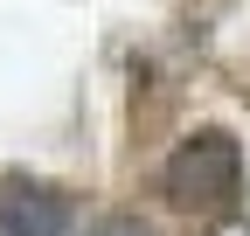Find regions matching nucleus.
I'll list each match as a JSON object with an SVG mask.
<instances>
[{"label":"nucleus","instance_id":"nucleus-1","mask_svg":"<svg viewBox=\"0 0 250 236\" xmlns=\"http://www.w3.org/2000/svg\"><path fill=\"white\" fill-rule=\"evenodd\" d=\"M160 188H167L174 209H188V216H229L243 201V146L229 132L181 139L167 153V167H160Z\"/></svg>","mask_w":250,"mask_h":236},{"label":"nucleus","instance_id":"nucleus-2","mask_svg":"<svg viewBox=\"0 0 250 236\" xmlns=\"http://www.w3.org/2000/svg\"><path fill=\"white\" fill-rule=\"evenodd\" d=\"M0 236H70V195L42 181H0Z\"/></svg>","mask_w":250,"mask_h":236},{"label":"nucleus","instance_id":"nucleus-3","mask_svg":"<svg viewBox=\"0 0 250 236\" xmlns=\"http://www.w3.org/2000/svg\"><path fill=\"white\" fill-rule=\"evenodd\" d=\"M83 236H160V229H153L146 216H104V222H90Z\"/></svg>","mask_w":250,"mask_h":236}]
</instances>
